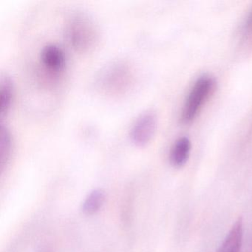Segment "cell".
<instances>
[{
    "label": "cell",
    "instance_id": "4",
    "mask_svg": "<svg viewBox=\"0 0 252 252\" xmlns=\"http://www.w3.org/2000/svg\"><path fill=\"white\" fill-rule=\"evenodd\" d=\"M41 60L44 65L52 71H61L65 66V55L56 45H48L42 49Z\"/></svg>",
    "mask_w": 252,
    "mask_h": 252
},
{
    "label": "cell",
    "instance_id": "5",
    "mask_svg": "<svg viewBox=\"0 0 252 252\" xmlns=\"http://www.w3.org/2000/svg\"><path fill=\"white\" fill-rule=\"evenodd\" d=\"M243 234V220L239 218L217 252H240Z\"/></svg>",
    "mask_w": 252,
    "mask_h": 252
},
{
    "label": "cell",
    "instance_id": "9",
    "mask_svg": "<svg viewBox=\"0 0 252 252\" xmlns=\"http://www.w3.org/2000/svg\"><path fill=\"white\" fill-rule=\"evenodd\" d=\"M0 160H1V169L3 170L5 166L8 165L11 158V152H12V139L11 133L8 128L5 127L3 125H1L0 130Z\"/></svg>",
    "mask_w": 252,
    "mask_h": 252
},
{
    "label": "cell",
    "instance_id": "2",
    "mask_svg": "<svg viewBox=\"0 0 252 252\" xmlns=\"http://www.w3.org/2000/svg\"><path fill=\"white\" fill-rule=\"evenodd\" d=\"M158 118L156 113L148 111L141 115L131 130V139L138 147L147 145L154 136L157 129Z\"/></svg>",
    "mask_w": 252,
    "mask_h": 252
},
{
    "label": "cell",
    "instance_id": "1",
    "mask_svg": "<svg viewBox=\"0 0 252 252\" xmlns=\"http://www.w3.org/2000/svg\"><path fill=\"white\" fill-rule=\"evenodd\" d=\"M214 88L215 81L207 75H203L196 80L183 106L181 111L183 123H190L197 117L203 104L212 94Z\"/></svg>",
    "mask_w": 252,
    "mask_h": 252
},
{
    "label": "cell",
    "instance_id": "10",
    "mask_svg": "<svg viewBox=\"0 0 252 252\" xmlns=\"http://www.w3.org/2000/svg\"><path fill=\"white\" fill-rule=\"evenodd\" d=\"M242 38L243 42L252 46V9L246 17L242 28Z\"/></svg>",
    "mask_w": 252,
    "mask_h": 252
},
{
    "label": "cell",
    "instance_id": "8",
    "mask_svg": "<svg viewBox=\"0 0 252 252\" xmlns=\"http://www.w3.org/2000/svg\"><path fill=\"white\" fill-rule=\"evenodd\" d=\"M1 119L6 116L11 109L14 96V85L12 81L8 76L2 78L1 80Z\"/></svg>",
    "mask_w": 252,
    "mask_h": 252
},
{
    "label": "cell",
    "instance_id": "7",
    "mask_svg": "<svg viewBox=\"0 0 252 252\" xmlns=\"http://www.w3.org/2000/svg\"><path fill=\"white\" fill-rule=\"evenodd\" d=\"M105 194L101 189H95L87 196L82 204V211L86 215H94L102 208Z\"/></svg>",
    "mask_w": 252,
    "mask_h": 252
},
{
    "label": "cell",
    "instance_id": "6",
    "mask_svg": "<svg viewBox=\"0 0 252 252\" xmlns=\"http://www.w3.org/2000/svg\"><path fill=\"white\" fill-rule=\"evenodd\" d=\"M191 150V141L187 137H182L175 141L170 152L169 160L175 168L185 166L189 158Z\"/></svg>",
    "mask_w": 252,
    "mask_h": 252
},
{
    "label": "cell",
    "instance_id": "3",
    "mask_svg": "<svg viewBox=\"0 0 252 252\" xmlns=\"http://www.w3.org/2000/svg\"><path fill=\"white\" fill-rule=\"evenodd\" d=\"M95 36L94 29L91 22L82 17L74 19L69 28L70 42L78 48L90 46Z\"/></svg>",
    "mask_w": 252,
    "mask_h": 252
}]
</instances>
